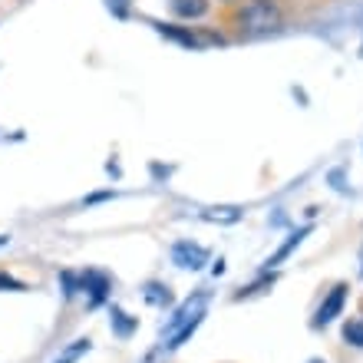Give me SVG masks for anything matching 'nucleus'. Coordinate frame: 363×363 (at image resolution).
<instances>
[{
	"mask_svg": "<svg viewBox=\"0 0 363 363\" xmlns=\"http://www.w3.org/2000/svg\"><path fill=\"white\" fill-rule=\"evenodd\" d=\"M205 304H208V294L205 291H199V294H191L189 301H185V307H179V314L169 320V327H165V337H169V350H175V347H182L185 340L191 337V330L201 324V314H205Z\"/></svg>",
	"mask_w": 363,
	"mask_h": 363,
	"instance_id": "1",
	"label": "nucleus"
},
{
	"mask_svg": "<svg viewBox=\"0 0 363 363\" xmlns=\"http://www.w3.org/2000/svg\"><path fill=\"white\" fill-rule=\"evenodd\" d=\"M281 7L274 0H248V7L241 10V27L248 33H264V30L281 27Z\"/></svg>",
	"mask_w": 363,
	"mask_h": 363,
	"instance_id": "2",
	"label": "nucleus"
},
{
	"mask_svg": "<svg viewBox=\"0 0 363 363\" xmlns=\"http://www.w3.org/2000/svg\"><path fill=\"white\" fill-rule=\"evenodd\" d=\"M347 294H350V291H347V284H337L334 291L324 297V304L317 307V314H314V320H311V324H314V327L334 324L337 317H340V311H344V304H347Z\"/></svg>",
	"mask_w": 363,
	"mask_h": 363,
	"instance_id": "3",
	"label": "nucleus"
},
{
	"mask_svg": "<svg viewBox=\"0 0 363 363\" xmlns=\"http://www.w3.org/2000/svg\"><path fill=\"white\" fill-rule=\"evenodd\" d=\"M172 261L179 264V268L199 271V268H205V261H208V251L201 248V245H195V241H175Z\"/></svg>",
	"mask_w": 363,
	"mask_h": 363,
	"instance_id": "4",
	"label": "nucleus"
},
{
	"mask_svg": "<svg viewBox=\"0 0 363 363\" xmlns=\"http://www.w3.org/2000/svg\"><path fill=\"white\" fill-rule=\"evenodd\" d=\"M79 291L89 294V307L103 304L106 297H109V274H103V271H83L79 274Z\"/></svg>",
	"mask_w": 363,
	"mask_h": 363,
	"instance_id": "5",
	"label": "nucleus"
},
{
	"mask_svg": "<svg viewBox=\"0 0 363 363\" xmlns=\"http://www.w3.org/2000/svg\"><path fill=\"white\" fill-rule=\"evenodd\" d=\"M172 13L175 17H185V20L205 17V13H208V0H172Z\"/></svg>",
	"mask_w": 363,
	"mask_h": 363,
	"instance_id": "6",
	"label": "nucleus"
},
{
	"mask_svg": "<svg viewBox=\"0 0 363 363\" xmlns=\"http://www.w3.org/2000/svg\"><path fill=\"white\" fill-rule=\"evenodd\" d=\"M109 320H113V334L116 337H133L135 334V317H129L125 311H119V307H109Z\"/></svg>",
	"mask_w": 363,
	"mask_h": 363,
	"instance_id": "7",
	"label": "nucleus"
},
{
	"mask_svg": "<svg viewBox=\"0 0 363 363\" xmlns=\"http://www.w3.org/2000/svg\"><path fill=\"white\" fill-rule=\"evenodd\" d=\"M304 238H307V228L294 231V235H291V238H287L284 245H281V248H277L274 255H271V261H268L271 268H277V264H284V258H287V255H291V251H294V248H297V245H301V241H304Z\"/></svg>",
	"mask_w": 363,
	"mask_h": 363,
	"instance_id": "8",
	"label": "nucleus"
},
{
	"mask_svg": "<svg viewBox=\"0 0 363 363\" xmlns=\"http://www.w3.org/2000/svg\"><path fill=\"white\" fill-rule=\"evenodd\" d=\"M155 27L162 30V33H165V37H169V40H179L182 47H191V50H199V47H201V40L195 37L191 30H182V27H165V23H155Z\"/></svg>",
	"mask_w": 363,
	"mask_h": 363,
	"instance_id": "9",
	"label": "nucleus"
},
{
	"mask_svg": "<svg viewBox=\"0 0 363 363\" xmlns=\"http://www.w3.org/2000/svg\"><path fill=\"white\" fill-rule=\"evenodd\" d=\"M201 218H205V221H221V225H231V221H238V218H241V208L221 205V208H208V211H201Z\"/></svg>",
	"mask_w": 363,
	"mask_h": 363,
	"instance_id": "10",
	"label": "nucleus"
},
{
	"mask_svg": "<svg viewBox=\"0 0 363 363\" xmlns=\"http://www.w3.org/2000/svg\"><path fill=\"white\" fill-rule=\"evenodd\" d=\"M143 294H145V301H149V304H159V307L172 304V291H169L165 284H145Z\"/></svg>",
	"mask_w": 363,
	"mask_h": 363,
	"instance_id": "11",
	"label": "nucleus"
},
{
	"mask_svg": "<svg viewBox=\"0 0 363 363\" xmlns=\"http://www.w3.org/2000/svg\"><path fill=\"white\" fill-rule=\"evenodd\" d=\"M344 340L350 347H363V320H347L344 324Z\"/></svg>",
	"mask_w": 363,
	"mask_h": 363,
	"instance_id": "12",
	"label": "nucleus"
},
{
	"mask_svg": "<svg viewBox=\"0 0 363 363\" xmlns=\"http://www.w3.org/2000/svg\"><path fill=\"white\" fill-rule=\"evenodd\" d=\"M79 287V274H73V271H63V294L73 297Z\"/></svg>",
	"mask_w": 363,
	"mask_h": 363,
	"instance_id": "13",
	"label": "nucleus"
},
{
	"mask_svg": "<svg viewBox=\"0 0 363 363\" xmlns=\"http://www.w3.org/2000/svg\"><path fill=\"white\" fill-rule=\"evenodd\" d=\"M86 350H89V340H79V344H73V347H69V350H67V357H63V360H57V363H73L79 354H86Z\"/></svg>",
	"mask_w": 363,
	"mask_h": 363,
	"instance_id": "14",
	"label": "nucleus"
},
{
	"mask_svg": "<svg viewBox=\"0 0 363 363\" xmlns=\"http://www.w3.org/2000/svg\"><path fill=\"white\" fill-rule=\"evenodd\" d=\"M0 287H4V291H27V284H20V281H13V277H7V274H0Z\"/></svg>",
	"mask_w": 363,
	"mask_h": 363,
	"instance_id": "15",
	"label": "nucleus"
},
{
	"mask_svg": "<svg viewBox=\"0 0 363 363\" xmlns=\"http://www.w3.org/2000/svg\"><path fill=\"white\" fill-rule=\"evenodd\" d=\"M311 363H324V360H311Z\"/></svg>",
	"mask_w": 363,
	"mask_h": 363,
	"instance_id": "16",
	"label": "nucleus"
}]
</instances>
